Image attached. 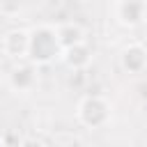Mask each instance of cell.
I'll return each instance as SVG.
<instances>
[{"mask_svg": "<svg viewBox=\"0 0 147 147\" xmlns=\"http://www.w3.org/2000/svg\"><path fill=\"white\" fill-rule=\"evenodd\" d=\"M62 53L57 34H55V25H37L30 30V48H28V57L32 62L46 64L51 60H55Z\"/></svg>", "mask_w": 147, "mask_h": 147, "instance_id": "1", "label": "cell"}, {"mask_svg": "<svg viewBox=\"0 0 147 147\" xmlns=\"http://www.w3.org/2000/svg\"><path fill=\"white\" fill-rule=\"evenodd\" d=\"M115 21L124 28H138L147 21V2L145 0H119L110 7Z\"/></svg>", "mask_w": 147, "mask_h": 147, "instance_id": "2", "label": "cell"}, {"mask_svg": "<svg viewBox=\"0 0 147 147\" xmlns=\"http://www.w3.org/2000/svg\"><path fill=\"white\" fill-rule=\"evenodd\" d=\"M108 117H110V108L101 96H85L78 103V119L85 126H92V129L103 126Z\"/></svg>", "mask_w": 147, "mask_h": 147, "instance_id": "3", "label": "cell"}, {"mask_svg": "<svg viewBox=\"0 0 147 147\" xmlns=\"http://www.w3.org/2000/svg\"><path fill=\"white\" fill-rule=\"evenodd\" d=\"M28 48H30V30L14 28L2 37V53L11 60L28 57Z\"/></svg>", "mask_w": 147, "mask_h": 147, "instance_id": "4", "label": "cell"}, {"mask_svg": "<svg viewBox=\"0 0 147 147\" xmlns=\"http://www.w3.org/2000/svg\"><path fill=\"white\" fill-rule=\"evenodd\" d=\"M119 62L126 71L131 74H140L145 67H147V48L138 41H131L122 48V55H119Z\"/></svg>", "mask_w": 147, "mask_h": 147, "instance_id": "5", "label": "cell"}, {"mask_svg": "<svg viewBox=\"0 0 147 147\" xmlns=\"http://www.w3.org/2000/svg\"><path fill=\"white\" fill-rule=\"evenodd\" d=\"M55 34H57V41H60L62 51H67L71 46H78V44H85V30L78 23H74V21L60 23L55 28Z\"/></svg>", "mask_w": 147, "mask_h": 147, "instance_id": "6", "label": "cell"}, {"mask_svg": "<svg viewBox=\"0 0 147 147\" xmlns=\"http://www.w3.org/2000/svg\"><path fill=\"white\" fill-rule=\"evenodd\" d=\"M9 83L14 90H28L34 83V67L32 64H18L9 74Z\"/></svg>", "mask_w": 147, "mask_h": 147, "instance_id": "7", "label": "cell"}, {"mask_svg": "<svg viewBox=\"0 0 147 147\" xmlns=\"http://www.w3.org/2000/svg\"><path fill=\"white\" fill-rule=\"evenodd\" d=\"M62 55H64V62H67L69 67H74V69L87 67V64H90V60H92L87 44H78V46H71V48L62 51Z\"/></svg>", "mask_w": 147, "mask_h": 147, "instance_id": "8", "label": "cell"}, {"mask_svg": "<svg viewBox=\"0 0 147 147\" xmlns=\"http://www.w3.org/2000/svg\"><path fill=\"white\" fill-rule=\"evenodd\" d=\"M21 147H44V145H41L39 140H23Z\"/></svg>", "mask_w": 147, "mask_h": 147, "instance_id": "9", "label": "cell"}, {"mask_svg": "<svg viewBox=\"0 0 147 147\" xmlns=\"http://www.w3.org/2000/svg\"><path fill=\"white\" fill-rule=\"evenodd\" d=\"M0 147H2V142H0Z\"/></svg>", "mask_w": 147, "mask_h": 147, "instance_id": "10", "label": "cell"}]
</instances>
